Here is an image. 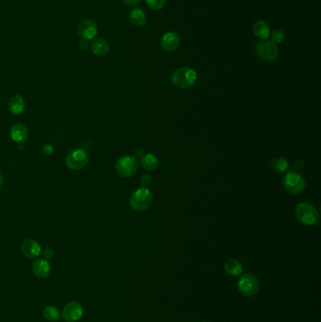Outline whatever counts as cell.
<instances>
[{
    "mask_svg": "<svg viewBox=\"0 0 321 322\" xmlns=\"http://www.w3.org/2000/svg\"><path fill=\"white\" fill-rule=\"evenodd\" d=\"M91 49L97 56H105L109 51V45L103 38H95L91 44Z\"/></svg>",
    "mask_w": 321,
    "mask_h": 322,
    "instance_id": "16",
    "label": "cell"
},
{
    "mask_svg": "<svg viewBox=\"0 0 321 322\" xmlns=\"http://www.w3.org/2000/svg\"></svg>",
    "mask_w": 321,
    "mask_h": 322,
    "instance_id": "30",
    "label": "cell"
},
{
    "mask_svg": "<svg viewBox=\"0 0 321 322\" xmlns=\"http://www.w3.org/2000/svg\"><path fill=\"white\" fill-rule=\"evenodd\" d=\"M26 108L25 99L19 95L12 96L9 101V110L12 115H20Z\"/></svg>",
    "mask_w": 321,
    "mask_h": 322,
    "instance_id": "15",
    "label": "cell"
},
{
    "mask_svg": "<svg viewBox=\"0 0 321 322\" xmlns=\"http://www.w3.org/2000/svg\"><path fill=\"white\" fill-rule=\"evenodd\" d=\"M3 182H4V178H3V175L0 174V188L2 187V185H3Z\"/></svg>",
    "mask_w": 321,
    "mask_h": 322,
    "instance_id": "29",
    "label": "cell"
},
{
    "mask_svg": "<svg viewBox=\"0 0 321 322\" xmlns=\"http://www.w3.org/2000/svg\"><path fill=\"white\" fill-rule=\"evenodd\" d=\"M252 29H253V32L255 36L261 40L268 39L269 34H270V27H269V24L264 20L256 21L253 25Z\"/></svg>",
    "mask_w": 321,
    "mask_h": 322,
    "instance_id": "17",
    "label": "cell"
},
{
    "mask_svg": "<svg viewBox=\"0 0 321 322\" xmlns=\"http://www.w3.org/2000/svg\"><path fill=\"white\" fill-rule=\"evenodd\" d=\"M21 252L27 258H35L41 254L42 248L34 239H26L21 245Z\"/></svg>",
    "mask_w": 321,
    "mask_h": 322,
    "instance_id": "12",
    "label": "cell"
},
{
    "mask_svg": "<svg viewBox=\"0 0 321 322\" xmlns=\"http://www.w3.org/2000/svg\"><path fill=\"white\" fill-rule=\"evenodd\" d=\"M32 271L38 278L44 279L49 276L51 272V266L46 259H37L32 265Z\"/></svg>",
    "mask_w": 321,
    "mask_h": 322,
    "instance_id": "14",
    "label": "cell"
},
{
    "mask_svg": "<svg viewBox=\"0 0 321 322\" xmlns=\"http://www.w3.org/2000/svg\"><path fill=\"white\" fill-rule=\"evenodd\" d=\"M285 37H286V34H285L284 30H282L281 28L274 29L271 33V42L275 44H281L284 42Z\"/></svg>",
    "mask_w": 321,
    "mask_h": 322,
    "instance_id": "23",
    "label": "cell"
},
{
    "mask_svg": "<svg viewBox=\"0 0 321 322\" xmlns=\"http://www.w3.org/2000/svg\"><path fill=\"white\" fill-rule=\"evenodd\" d=\"M130 22L132 25H134L137 27H140L143 26L146 22H147V16L146 13L144 12L143 9H139V8H134L131 10L130 12Z\"/></svg>",
    "mask_w": 321,
    "mask_h": 322,
    "instance_id": "18",
    "label": "cell"
},
{
    "mask_svg": "<svg viewBox=\"0 0 321 322\" xmlns=\"http://www.w3.org/2000/svg\"><path fill=\"white\" fill-rule=\"evenodd\" d=\"M89 163L87 151L82 148L75 149L69 152L65 158V164L73 171H80Z\"/></svg>",
    "mask_w": 321,
    "mask_h": 322,
    "instance_id": "5",
    "label": "cell"
},
{
    "mask_svg": "<svg viewBox=\"0 0 321 322\" xmlns=\"http://www.w3.org/2000/svg\"><path fill=\"white\" fill-rule=\"evenodd\" d=\"M9 135L14 142L24 143V142H26L29 137V132L24 124L16 123L11 126V128L9 130Z\"/></svg>",
    "mask_w": 321,
    "mask_h": 322,
    "instance_id": "13",
    "label": "cell"
},
{
    "mask_svg": "<svg viewBox=\"0 0 321 322\" xmlns=\"http://www.w3.org/2000/svg\"><path fill=\"white\" fill-rule=\"evenodd\" d=\"M44 318L50 322H57L60 321L61 319V312L60 310L56 307V306H53V305H49V306H46L44 309Z\"/></svg>",
    "mask_w": 321,
    "mask_h": 322,
    "instance_id": "21",
    "label": "cell"
},
{
    "mask_svg": "<svg viewBox=\"0 0 321 322\" xmlns=\"http://www.w3.org/2000/svg\"><path fill=\"white\" fill-rule=\"evenodd\" d=\"M78 32L83 40H94L98 33V27L94 20L84 19L78 24Z\"/></svg>",
    "mask_w": 321,
    "mask_h": 322,
    "instance_id": "10",
    "label": "cell"
},
{
    "mask_svg": "<svg viewBox=\"0 0 321 322\" xmlns=\"http://www.w3.org/2000/svg\"><path fill=\"white\" fill-rule=\"evenodd\" d=\"M139 163L135 157L125 156L117 160L115 164V171L121 177L127 178L136 174L138 171Z\"/></svg>",
    "mask_w": 321,
    "mask_h": 322,
    "instance_id": "6",
    "label": "cell"
},
{
    "mask_svg": "<svg viewBox=\"0 0 321 322\" xmlns=\"http://www.w3.org/2000/svg\"><path fill=\"white\" fill-rule=\"evenodd\" d=\"M271 168L275 172H277L279 174H282V173L287 172V169L289 168V162H288L287 158L280 157V158H277V159H275V160L272 161Z\"/></svg>",
    "mask_w": 321,
    "mask_h": 322,
    "instance_id": "22",
    "label": "cell"
},
{
    "mask_svg": "<svg viewBox=\"0 0 321 322\" xmlns=\"http://www.w3.org/2000/svg\"><path fill=\"white\" fill-rule=\"evenodd\" d=\"M181 44V38L180 36L174 31L167 32L162 36L160 45L163 50L166 52H174L176 49L179 48Z\"/></svg>",
    "mask_w": 321,
    "mask_h": 322,
    "instance_id": "11",
    "label": "cell"
},
{
    "mask_svg": "<svg viewBox=\"0 0 321 322\" xmlns=\"http://www.w3.org/2000/svg\"><path fill=\"white\" fill-rule=\"evenodd\" d=\"M237 288L243 296L251 298L259 292L260 282L254 274L246 273L238 280Z\"/></svg>",
    "mask_w": 321,
    "mask_h": 322,
    "instance_id": "4",
    "label": "cell"
},
{
    "mask_svg": "<svg viewBox=\"0 0 321 322\" xmlns=\"http://www.w3.org/2000/svg\"><path fill=\"white\" fill-rule=\"evenodd\" d=\"M258 58L265 61H275L279 56L277 44H273L271 41L260 42L255 48Z\"/></svg>",
    "mask_w": 321,
    "mask_h": 322,
    "instance_id": "8",
    "label": "cell"
},
{
    "mask_svg": "<svg viewBox=\"0 0 321 322\" xmlns=\"http://www.w3.org/2000/svg\"><path fill=\"white\" fill-rule=\"evenodd\" d=\"M122 1L127 6H135V5L139 4L141 0H122Z\"/></svg>",
    "mask_w": 321,
    "mask_h": 322,
    "instance_id": "28",
    "label": "cell"
},
{
    "mask_svg": "<svg viewBox=\"0 0 321 322\" xmlns=\"http://www.w3.org/2000/svg\"><path fill=\"white\" fill-rule=\"evenodd\" d=\"M225 271L233 276H238L243 272V266L242 264L235 259H229L224 265Z\"/></svg>",
    "mask_w": 321,
    "mask_h": 322,
    "instance_id": "19",
    "label": "cell"
},
{
    "mask_svg": "<svg viewBox=\"0 0 321 322\" xmlns=\"http://www.w3.org/2000/svg\"><path fill=\"white\" fill-rule=\"evenodd\" d=\"M140 163H141V166L143 167L144 170H146V171H155L158 167L159 161H158V158L156 156H154L153 154H147V155L141 157Z\"/></svg>",
    "mask_w": 321,
    "mask_h": 322,
    "instance_id": "20",
    "label": "cell"
},
{
    "mask_svg": "<svg viewBox=\"0 0 321 322\" xmlns=\"http://www.w3.org/2000/svg\"><path fill=\"white\" fill-rule=\"evenodd\" d=\"M153 202V195L147 188H139L131 194L129 204L136 211H144L149 209Z\"/></svg>",
    "mask_w": 321,
    "mask_h": 322,
    "instance_id": "3",
    "label": "cell"
},
{
    "mask_svg": "<svg viewBox=\"0 0 321 322\" xmlns=\"http://www.w3.org/2000/svg\"><path fill=\"white\" fill-rule=\"evenodd\" d=\"M283 184L287 192L292 194H301L306 188L304 176L296 172H289L284 177Z\"/></svg>",
    "mask_w": 321,
    "mask_h": 322,
    "instance_id": "7",
    "label": "cell"
},
{
    "mask_svg": "<svg viewBox=\"0 0 321 322\" xmlns=\"http://www.w3.org/2000/svg\"><path fill=\"white\" fill-rule=\"evenodd\" d=\"M54 145L50 144V143H47V144H44L43 146V153L45 156H51L53 153H54Z\"/></svg>",
    "mask_w": 321,
    "mask_h": 322,
    "instance_id": "26",
    "label": "cell"
},
{
    "mask_svg": "<svg viewBox=\"0 0 321 322\" xmlns=\"http://www.w3.org/2000/svg\"><path fill=\"white\" fill-rule=\"evenodd\" d=\"M153 179L151 177V175H143L140 179V184H141V188H147L148 186H150L152 183Z\"/></svg>",
    "mask_w": 321,
    "mask_h": 322,
    "instance_id": "25",
    "label": "cell"
},
{
    "mask_svg": "<svg viewBox=\"0 0 321 322\" xmlns=\"http://www.w3.org/2000/svg\"><path fill=\"white\" fill-rule=\"evenodd\" d=\"M84 314L83 306L77 302H71L65 305L61 312V318L65 322H78Z\"/></svg>",
    "mask_w": 321,
    "mask_h": 322,
    "instance_id": "9",
    "label": "cell"
},
{
    "mask_svg": "<svg viewBox=\"0 0 321 322\" xmlns=\"http://www.w3.org/2000/svg\"><path fill=\"white\" fill-rule=\"evenodd\" d=\"M296 217L305 226H314L320 221V213L313 205L303 202L296 207Z\"/></svg>",
    "mask_w": 321,
    "mask_h": 322,
    "instance_id": "1",
    "label": "cell"
},
{
    "mask_svg": "<svg viewBox=\"0 0 321 322\" xmlns=\"http://www.w3.org/2000/svg\"><path fill=\"white\" fill-rule=\"evenodd\" d=\"M148 7L154 10H159L165 6L166 0H145Z\"/></svg>",
    "mask_w": 321,
    "mask_h": 322,
    "instance_id": "24",
    "label": "cell"
},
{
    "mask_svg": "<svg viewBox=\"0 0 321 322\" xmlns=\"http://www.w3.org/2000/svg\"><path fill=\"white\" fill-rule=\"evenodd\" d=\"M171 79L174 87L188 89L195 84L197 80V73L189 67H182L174 71Z\"/></svg>",
    "mask_w": 321,
    "mask_h": 322,
    "instance_id": "2",
    "label": "cell"
},
{
    "mask_svg": "<svg viewBox=\"0 0 321 322\" xmlns=\"http://www.w3.org/2000/svg\"><path fill=\"white\" fill-rule=\"evenodd\" d=\"M44 254L46 259H50L54 256V250L51 248H46L44 251Z\"/></svg>",
    "mask_w": 321,
    "mask_h": 322,
    "instance_id": "27",
    "label": "cell"
}]
</instances>
